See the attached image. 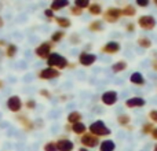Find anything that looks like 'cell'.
Returning <instances> with one entry per match:
<instances>
[{"label": "cell", "instance_id": "cell-20", "mask_svg": "<svg viewBox=\"0 0 157 151\" xmlns=\"http://www.w3.org/2000/svg\"><path fill=\"white\" fill-rule=\"evenodd\" d=\"M55 22H57V25L59 28H62V29H66V28H71L72 22L69 18H66V17H55Z\"/></svg>", "mask_w": 157, "mask_h": 151}, {"label": "cell", "instance_id": "cell-10", "mask_svg": "<svg viewBox=\"0 0 157 151\" xmlns=\"http://www.w3.org/2000/svg\"><path fill=\"white\" fill-rule=\"evenodd\" d=\"M59 74H61L59 70H57V69L46 68V69H43V70H40L39 77H40L41 80H54V78L59 77Z\"/></svg>", "mask_w": 157, "mask_h": 151}, {"label": "cell", "instance_id": "cell-27", "mask_svg": "<svg viewBox=\"0 0 157 151\" xmlns=\"http://www.w3.org/2000/svg\"><path fill=\"white\" fill-rule=\"evenodd\" d=\"M153 129H155V125L152 124V122H146V124L142 125L141 128V132L144 133V135H152Z\"/></svg>", "mask_w": 157, "mask_h": 151}, {"label": "cell", "instance_id": "cell-15", "mask_svg": "<svg viewBox=\"0 0 157 151\" xmlns=\"http://www.w3.org/2000/svg\"><path fill=\"white\" fill-rule=\"evenodd\" d=\"M121 14L124 17H128V18H132V17L136 15V8L134 4H125L124 7L121 8Z\"/></svg>", "mask_w": 157, "mask_h": 151}, {"label": "cell", "instance_id": "cell-41", "mask_svg": "<svg viewBox=\"0 0 157 151\" xmlns=\"http://www.w3.org/2000/svg\"><path fill=\"white\" fill-rule=\"evenodd\" d=\"M78 151H90L88 149H84V147H80V149H78Z\"/></svg>", "mask_w": 157, "mask_h": 151}, {"label": "cell", "instance_id": "cell-35", "mask_svg": "<svg viewBox=\"0 0 157 151\" xmlns=\"http://www.w3.org/2000/svg\"><path fill=\"white\" fill-rule=\"evenodd\" d=\"M71 43L72 44H78V43H80V39H78L77 35H72L71 36Z\"/></svg>", "mask_w": 157, "mask_h": 151}, {"label": "cell", "instance_id": "cell-16", "mask_svg": "<svg viewBox=\"0 0 157 151\" xmlns=\"http://www.w3.org/2000/svg\"><path fill=\"white\" fill-rule=\"evenodd\" d=\"M69 6V2L68 0H55V2L51 3V6H50V10L52 11H59L62 10V8L68 7Z\"/></svg>", "mask_w": 157, "mask_h": 151}, {"label": "cell", "instance_id": "cell-8", "mask_svg": "<svg viewBox=\"0 0 157 151\" xmlns=\"http://www.w3.org/2000/svg\"><path fill=\"white\" fill-rule=\"evenodd\" d=\"M120 48H121V46L119 41H108L103 47H101V52L108 55H114L120 51Z\"/></svg>", "mask_w": 157, "mask_h": 151}, {"label": "cell", "instance_id": "cell-22", "mask_svg": "<svg viewBox=\"0 0 157 151\" xmlns=\"http://www.w3.org/2000/svg\"><path fill=\"white\" fill-rule=\"evenodd\" d=\"M81 118H83V116H81V113H78V111H72V113L68 114V122L69 124H77V122H81Z\"/></svg>", "mask_w": 157, "mask_h": 151}, {"label": "cell", "instance_id": "cell-11", "mask_svg": "<svg viewBox=\"0 0 157 151\" xmlns=\"http://www.w3.org/2000/svg\"><path fill=\"white\" fill-rule=\"evenodd\" d=\"M7 107L10 109L13 113H18L19 110H21V107H22V100H21V98L19 96H10L7 99Z\"/></svg>", "mask_w": 157, "mask_h": 151}, {"label": "cell", "instance_id": "cell-17", "mask_svg": "<svg viewBox=\"0 0 157 151\" xmlns=\"http://www.w3.org/2000/svg\"><path fill=\"white\" fill-rule=\"evenodd\" d=\"M87 10H88V13L91 14V15H94V17H98V15H101V14L103 13L102 6H101L99 3H91Z\"/></svg>", "mask_w": 157, "mask_h": 151}, {"label": "cell", "instance_id": "cell-33", "mask_svg": "<svg viewBox=\"0 0 157 151\" xmlns=\"http://www.w3.org/2000/svg\"><path fill=\"white\" fill-rule=\"evenodd\" d=\"M136 6H139V7H147L149 6V0H136Z\"/></svg>", "mask_w": 157, "mask_h": 151}, {"label": "cell", "instance_id": "cell-32", "mask_svg": "<svg viewBox=\"0 0 157 151\" xmlns=\"http://www.w3.org/2000/svg\"><path fill=\"white\" fill-rule=\"evenodd\" d=\"M149 118L152 122L157 124V110H150L149 111Z\"/></svg>", "mask_w": 157, "mask_h": 151}, {"label": "cell", "instance_id": "cell-43", "mask_svg": "<svg viewBox=\"0 0 157 151\" xmlns=\"http://www.w3.org/2000/svg\"><path fill=\"white\" fill-rule=\"evenodd\" d=\"M153 151H157V144H156L155 147H153Z\"/></svg>", "mask_w": 157, "mask_h": 151}, {"label": "cell", "instance_id": "cell-39", "mask_svg": "<svg viewBox=\"0 0 157 151\" xmlns=\"http://www.w3.org/2000/svg\"><path fill=\"white\" fill-rule=\"evenodd\" d=\"M152 69L155 72H157V58H155V59L152 61Z\"/></svg>", "mask_w": 157, "mask_h": 151}, {"label": "cell", "instance_id": "cell-14", "mask_svg": "<svg viewBox=\"0 0 157 151\" xmlns=\"http://www.w3.org/2000/svg\"><path fill=\"white\" fill-rule=\"evenodd\" d=\"M130 81L134 85H138V87L145 85V77L139 73V72H134V73L130 76Z\"/></svg>", "mask_w": 157, "mask_h": 151}, {"label": "cell", "instance_id": "cell-28", "mask_svg": "<svg viewBox=\"0 0 157 151\" xmlns=\"http://www.w3.org/2000/svg\"><path fill=\"white\" fill-rule=\"evenodd\" d=\"M17 51H18V48H17L15 44H8L6 54H7V57H8V58H14V57L17 55Z\"/></svg>", "mask_w": 157, "mask_h": 151}, {"label": "cell", "instance_id": "cell-34", "mask_svg": "<svg viewBox=\"0 0 157 151\" xmlns=\"http://www.w3.org/2000/svg\"><path fill=\"white\" fill-rule=\"evenodd\" d=\"M135 28H136V25H135V24H127V25H125V32L132 33L134 30H135Z\"/></svg>", "mask_w": 157, "mask_h": 151}, {"label": "cell", "instance_id": "cell-29", "mask_svg": "<svg viewBox=\"0 0 157 151\" xmlns=\"http://www.w3.org/2000/svg\"><path fill=\"white\" fill-rule=\"evenodd\" d=\"M90 4H91V2H88V0H76L73 6L78 7L80 10H86V8L90 7Z\"/></svg>", "mask_w": 157, "mask_h": 151}, {"label": "cell", "instance_id": "cell-37", "mask_svg": "<svg viewBox=\"0 0 157 151\" xmlns=\"http://www.w3.org/2000/svg\"><path fill=\"white\" fill-rule=\"evenodd\" d=\"M40 95H41V96H44V98H47V99H50V98H51V94H50L47 89H41Z\"/></svg>", "mask_w": 157, "mask_h": 151}, {"label": "cell", "instance_id": "cell-26", "mask_svg": "<svg viewBox=\"0 0 157 151\" xmlns=\"http://www.w3.org/2000/svg\"><path fill=\"white\" fill-rule=\"evenodd\" d=\"M63 37H65V32L63 30H57L51 35V41L52 43H59Z\"/></svg>", "mask_w": 157, "mask_h": 151}, {"label": "cell", "instance_id": "cell-44", "mask_svg": "<svg viewBox=\"0 0 157 151\" xmlns=\"http://www.w3.org/2000/svg\"><path fill=\"white\" fill-rule=\"evenodd\" d=\"M2 44H4V41H3V40H0V46H2Z\"/></svg>", "mask_w": 157, "mask_h": 151}, {"label": "cell", "instance_id": "cell-5", "mask_svg": "<svg viewBox=\"0 0 157 151\" xmlns=\"http://www.w3.org/2000/svg\"><path fill=\"white\" fill-rule=\"evenodd\" d=\"M156 25V18L153 15H141L138 18V26L144 30H153Z\"/></svg>", "mask_w": 157, "mask_h": 151}, {"label": "cell", "instance_id": "cell-24", "mask_svg": "<svg viewBox=\"0 0 157 151\" xmlns=\"http://www.w3.org/2000/svg\"><path fill=\"white\" fill-rule=\"evenodd\" d=\"M130 122H131V117L128 116V114H120V116L117 117V124H119L120 127L127 128L128 125H130Z\"/></svg>", "mask_w": 157, "mask_h": 151}, {"label": "cell", "instance_id": "cell-18", "mask_svg": "<svg viewBox=\"0 0 157 151\" xmlns=\"http://www.w3.org/2000/svg\"><path fill=\"white\" fill-rule=\"evenodd\" d=\"M116 150V143L113 140H103L99 144V151H114Z\"/></svg>", "mask_w": 157, "mask_h": 151}, {"label": "cell", "instance_id": "cell-30", "mask_svg": "<svg viewBox=\"0 0 157 151\" xmlns=\"http://www.w3.org/2000/svg\"><path fill=\"white\" fill-rule=\"evenodd\" d=\"M44 151H58L57 150V143H54V142H48V143L44 144Z\"/></svg>", "mask_w": 157, "mask_h": 151}, {"label": "cell", "instance_id": "cell-3", "mask_svg": "<svg viewBox=\"0 0 157 151\" xmlns=\"http://www.w3.org/2000/svg\"><path fill=\"white\" fill-rule=\"evenodd\" d=\"M102 15H103V21H105V22L114 24V22H117L120 18H121L123 14H121V8H119V7H109V8H106V11L102 14Z\"/></svg>", "mask_w": 157, "mask_h": 151}, {"label": "cell", "instance_id": "cell-31", "mask_svg": "<svg viewBox=\"0 0 157 151\" xmlns=\"http://www.w3.org/2000/svg\"><path fill=\"white\" fill-rule=\"evenodd\" d=\"M71 14L78 17V15H81V14H83V10H80V8L76 7V6H72V7H71Z\"/></svg>", "mask_w": 157, "mask_h": 151}, {"label": "cell", "instance_id": "cell-40", "mask_svg": "<svg viewBox=\"0 0 157 151\" xmlns=\"http://www.w3.org/2000/svg\"><path fill=\"white\" fill-rule=\"evenodd\" d=\"M152 138H153V140H156V142H157V128H155V129H153V132H152Z\"/></svg>", "mask_w": 157, "mask_h": 151}, {"label": "cell", "instance_id": "cell-12", "mask_svg": "<svg viewBox=\"0 0 157 151\" xmlns=\"http://www.w3.org/2000/svg\"><path fill=\"white\" fill-rule=\"evenodd\" d=\"M146 105V100L141 96H132L130 99L125 100V106L128 109H135V107H144Z\"/></svg>", "mask_w": 157, "mask_h": 151}, {"label": "cell", "instance_id": "cell-45", "mask_svg": "<svg viewBox=\"0 0 157 151\" xmlns=\"http://www.w3.org/2000/svg\"><path fill=\"white\" fill-rule=\"evenodd\" d=\"M155 4H156V7H157V0H155Z\"/></svg>", "mask_w": 157, "mask_h": 151}, {"label": "cell", "instance_id": "cell-23", "mask_svg": "<svg viewBox=\"0 0 157 151\" xmlns=\"http://www.w3.org/2000/svg\"><path fill=\"white\" fill-rule=\"evenodd\" d=\"M72 132L76 133V135H84L87 132V127L83 124V122H77V124L72 125Z\"/></svg>", "mask_w": 157, "mask_h": 151}, {"label": "cell", "instance_id": "cell-4", "mask_svg": "<svg viewBox=\"0 0 157 151\" xmlns=\"http://www.w3.org/2000/svg\"><path fill=\"white\" fill-rule=\"evenodd\" d=\"M80 143L83 144L84 149H94V147L99 146L101 142H99V138H97V136L91 135V133H84V135H81L80 138Z\"/></svg>", "mask_w": 157, "mask_h": 151}, {"label": "cell", "instance_id": "cell-25", "mask_svg": "<svg viewBox=\"0 0 157 151\" xmlns=\"http://www.w3.org/2000/svg\"><path fill=\"white\" fill-rule=\"evenodd\" d=\"M90 32H102L103 30V22L102 21H92L88 25Z\"/></svg>", "mask_w": 157, "mask_h": 151}, {"label": "cell", "instance_id": "cell-2", "mask_svg": "<svg viewBox=\"0 0 157 151\" xmlns=\"http://www.w3.org/2000/svg\"><path fill=\"white\" fill-rule=\"evenodd\" d=\"M47 65H48V68L61 70V69L68 68L69 62H68V59H66L63 55L58 54V52H51V55H50L48 59H47Z\"/></svg>", "mask_w": 157, "mask_h": 151}, {"label": "cell", "instance_id": "cell-13", "mask_svg": "<svg viewBox=\"0 0 157 151\" xmlns=\"http://www.w3.org/2000/svg\"><path fill=\"white\" fill-rule=\"evenodd\" d=\"M75 143L69 139H59L57 142V150L58 151H73Z\"/></svg>", "mask_w": 157, "mask_h": 151}, {"label": "cell", "instance_id": "cell-9", "mask_svg": "<svg viewBox=\"0 0 157 151\" xmlns=\"http://www.w3.org/2000/svg\"><path fill=\"white\" fill-rule=\"evenodd\" d=\"M95 61H97V55L91 54V52L83 51L78 55V63L83 66H91L92 63H95Z\"/></svg>", "mask_w": 157, "mask_h": 151}, {"label": "cell", "instance_id": "cell-6", "mask_svg": "<svg viewBox=\"0 0 157 151\" xmlns=\"http://www.w3.org/2000/svg\"><path fill=\"white\" fill-rule=\"evenodd\" d=\"M117 99H119V95L116 91H106L101 96V102L105 106H114L117 103Z\"/></svg>", "mask_w": 157, "mask_h": 151}, {"label": "cell", "instance_id": "cell-7", "mask_svg": "<svg viewBox=\"0 0 157 151\" xmlns=\"http://www.w3.org/2000/svg\"><path fill=\"white\" fill-rule=\"evenodd\" d=\"M51 43H48V41H46V43H41L40 46L36 48V55H37L39 58H41V59H48V57L51 55Z\"/></svg>", "mask_w": 157, "mask_h": 151}, {"label": "cell", "instance_id": "cell-36", "mask_svg": "<svg viewBox=\"0 0 157 151\" xmlns=\"http://www.w3.org/2000/svg\"><path fill=\"white\" fill-rule=\"evenodd\" d=\"M44 15H46L47 18H54V11L47 8V10H44Z\"/></svg>", "mask_w": 157, "mask_h": 151}, {"label": "cell", "instance_id": "cell-38", "mask_svg": "<svg viewBox=\"0 0 157 151\" xmlns=\"http://www.w3.org/2000/svg\"><path fill=\"white\" fill-rule=\"evenodd\" d=\"M26 106H28V109H35V107H36V100H33V99L28 100Z\"/></svg>", "mask_w": 157, "mask_h": 151}, {"label": "cell", "instance_id": "cell-19", "mask_svg": "<svg viewBox=\"0 0 157 151\" xmlns=\"http://www.w3.org/2000/svg\"><path fill=\"white\" fill-rule=\"evenodd\" d=\"M127 68H128V65L125 61H119V62L112 65V72H113V73H121V72H124Z\"/></svg>", "mask_w": 157, "mask_h": 151}, {"label": "cell", "instance_id": "cell-1", "mask_svg": "<svg viewBox=\"0 0 157 151\" xmlns=\"http://www.w3.org/2000/svg\"><path fill=\"white\" fill-rule=\"evenodd\" d=\"M88 131L91 135L97 136V138H106L112 133V131L106 127V124L102 121V120H98V121H94L91 125L88 127Z\"/></svg>", "mask_w": 157, "mask_h": 151}, {"label": "cell", "instance_id": "cell-42", "mask_svg": "<svg viewBox=\"0 0 157 151\" xmlns=\"http://www.w3.org/2000/svg\"><path fill=\"white\" fill-rule=\"evenodd\" d=\"M3 25H4V22H3V18H2V17H0V28H2Z\"/></svg>", "mask_w": 157, "mask_h": 151}, {"label": "cell", "instance_id": "cell-21", "mask_svg": "<svg viewBox=\"0 0 157 151\" xmlns=\"http://www.w3.org/2000/svg\"><path fill=\"white\" fill-rule=\"evenodd\" d=\"M136 44H138L139 47H142V48L149 50L150 47H152V40H150L149 37H146V36H139V37L136 39Z\"/></svg>", "mask_w": 157, "mask_h": 151}]
</instances>
